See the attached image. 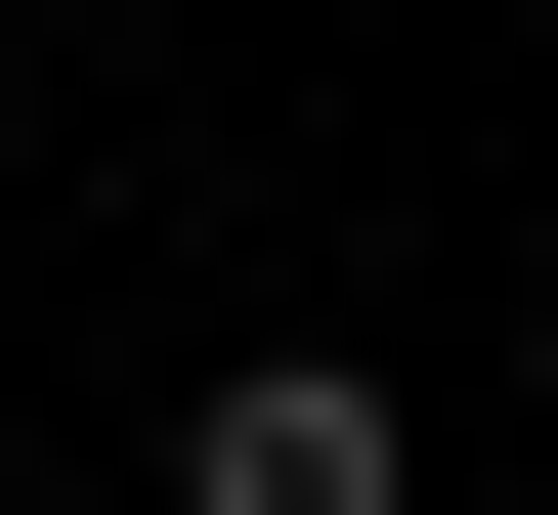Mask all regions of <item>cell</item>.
Wrapping results in <instances>:
<instances>
[{
	"instance_id": "cell-1",
	"label": "cell",
	"mask_w": 558,
	"mask_h": 515,
	"mask_svg": "<svg viewBox=\"0 0 558 515\" xmlns=\"http://www.w3.org/2000/svg\"><path fill=\"white\" fill-rule=\"evenodd\" d=\"M172 515H429L387 344H215V387H172Z\"/></svg>"
}]
</instances>
